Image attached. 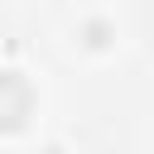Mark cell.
I'll return each mask as SVG.
<instances>
[{
  "label": "cell",
  "instance_id": "obj_1",
  "mask_svg": "<svg viewBox=\"0 0 154 154\" xmlns=\"http://www.w3.org/2000/svg\"><path fill=\"white\" fill-rule=\"evenodd\" d=\"M34 116V87L19 77V72H0V135H14L24 130Z\"/></svg>",
  "mask_w": 154,
  "mask_h": 154
}]
</instances>
